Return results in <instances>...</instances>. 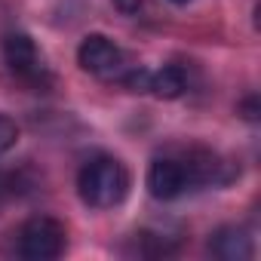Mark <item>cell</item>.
Segmentation results:
<instances>
[{"instance_id":"7","label":"cell","mask_w":261,"mask_h":261,"mask_svg":"<svg viewBox=\"0 0 261 261\" xmlns=\"http://www.w3.org/2000/svg\"><path fill=\"white\" fill-rule=\"evenodd\" d=\"M185 89H188V77H185V71L178 65H166L160 71H151L148 92H154L157 98H166L169 101V98L185 95Z\"/></svg>"},{"instance_id":"2","label":"cell","mask_w":261,"mask_h":261,"mask_svg":"<svg viewBox=\"0 0 261 261\" xmlns=\"http://www.w3.org/2000/svg\"><path fill=\"white\" fill-rule=\"evenodd\" d=\"M65 224L53 215H34L19 227V255L28 261H53L65 252Z\"/></svg>"},{"instance_id":"10","label":"cell","mask_w":261,"mask_h":261,"mask_svg":"<svg viewBox=\"0 0 261 261\" xmlns=\"http://www.w3.org/2000/svg\"><path fill=\"white\" fill-rule=\"evenodd\" d=\"M240 111H243L246 120H258V95H249V98L240 105Z\"/></svg>"},{"instance_id":"1","label":"cell","mask_w":261,"mask_h":261,"mask_svg":"<svg viewBox=\"0 0 261 261\" xmlns=\"http://www.w3.org/2000/svg\"><path fill=\"white\" fill-rule=\"evenodd\" d=\"M77 194L89 209H114L129 194V172L117 157H92L77 175Z\"/></svg>"},{"instance_id":"5","label":"cell","mask_w":261,"mask_h":261,"mask_svg":"<svg viewBox=\"0 0 261 261\" xmlns=\"http://www.w3.org/2000/svg\"><path fill=\"white\" fill-rule=\"evenodd\" d=\"M191 188L188 169L175 157H157L148 166V191L154 200H175Z\"/></svg>"},{"instance_id":"11","label":"cell","mask_w":261,"mask_h":261,"mask_svg":"<svg viewBox=\"0 0 261 261\" xmlns=\"http://www.w3.org/2000/svg\"><path fill=\"white\" fill-rule=\"evenodd\" d=\"M169 4H175V7H181V4H188V0H169Z\"/></svg>"},{"instance_id":"9","label":"cell","mask_w":261,"mask_h":261,"mask_svg":"<svg viewBox=\"0 0 261 261\" xmlns=\"http://www.w3.org/2000/svg\"><path fill=\"white\" fill-rule=\"evenodd\" d=\"M142 4H145V0H114V7H117L123 16H136V13L142 10Z\"/></svg>"},{"instance_id":"8","label":"cell","mask_w":261,"mask_h":261,"mask_svg":"<svg viewBox=\"0 0 261 261\" xmlns=\"http://www.w3.org/2000/svg\"><path fill=\"white\" fill-rule=\"evenodd\" d=\"M19 142V123L10 114H0V154L13 151Z\"/></svg>"},{"instance_id":"6","label":"cell","mask_w":261,"mask_h":261,"mask_svg":"<svg viewBox=\"0 0 261 261\" xmlns=\"http://www.w3.org/2000/svg\"><path fill=\"white\" fill-rule=\"evenodd\" d=\"M209 252L221 261H246V258H252V237L233 224L218 227L209 237Z\"/></svg>"},{"instance_id":"4","label":"cell","mask_w":261,"mask_h":261,"mask_svg":"<svg viewBox=\"0 0 261 261\" xmlns=\"http://www.w3.org/2000/svg\"><path fill=\"white\" fill-rule=\"evenodd\" d=\"M77 65L86 74H92V77L111 80V77L123 74L126 56H123V49L111 37H105V34H86L80 40V46H77Z\"/></svg>"},{"instance_id":"3","label":"cell","mask_w":261,"mask_h":261,"mask_svg":"<svg viewBox=\"0 0 261 261\" xmlns=\"http://www.w3.org/2000/svg\"><path fill=\"white\" fill-rule=\"evenodd\" d=\"M4 59H7L10 71L19 80H25L31 86H46L49 83V71L43 65V56L25 31H10L4 37Z\"/></svg>"}]
</instances>
